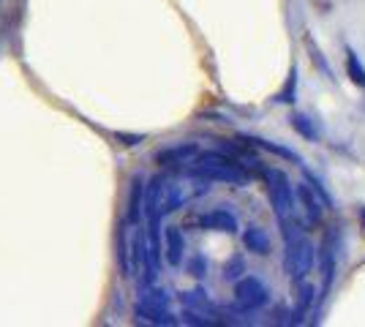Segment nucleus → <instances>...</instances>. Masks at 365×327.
<instances>
[{"instance_id":"f257e3e1","label":"nucleus","mask_w":365,"mask_h":327,"mask_svg":"<svg viewBox=\"0 0 365 327\" xmlns=\"http://www.w3.org/2000/svg\"><path fill=\"white\" fill-rule=\"evenodd\" d=\"M338 262V218L294 156L245 137H199L139 175L123 267L142 322H317Z\"/></svg>"}]
</instances>
